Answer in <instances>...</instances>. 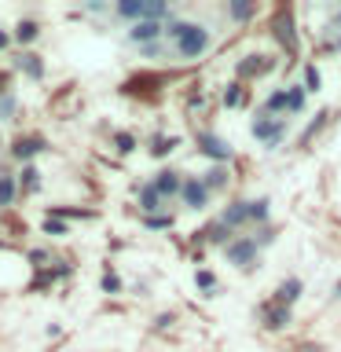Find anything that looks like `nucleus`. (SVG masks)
I'll return each mask as SVG.
<instances>
[{
    "label": "nucleus",
    "mask_w": 341,
    "mask_h": 352,
    "mask_svg": "<svg viewBox=\"0 0 341 352\" xmlns=\"http://www.w3.org/2000/svg\"><path fill=\"white\" fill-rule=\"evenodd\" d=\"M0 88H4V74H0Z\"/></svg>",
    "instance_id": "ea45409f"
},
{
    "label": "nucleus",
    "mask_w": 341,
    "mask_h": 352,
    "mask_svg": "<svg viewBox=\"0 0 341 352\" xmlns=\"http://www.w3.org/2000/svg\"><path fill=\"white\" fill-rule=\"evenodd\" d=\"M330 26H334V30H330V33H341V8L334 11V15H330Z\"/></svg>",
    "instance_id": "c9c22d12"
},
{
    "label": "nucleus",
    "mask_w": 341,
    "mask_h": 352,
    "mask_svg": "<svg viewBox=\"0 0 341 352\" xmlns=\"http://www.w3.org/2000/svg\"><path fill=\"white\" fill-rule=\"evenodd\" d=\"M195 283H198V290H202V294H209V297H213V294L220 290V279H217V275L209 272V268H198Z\"/></svg>",
    "instance_id": "5701e85b"
},
{
    "label": "nucleus",
    "mask_w": 341,
    "mask_h": 352,
    "mask_svg": "<svg viewBox=\"0 0 341 352\" xmlns=\"http://www.w3.org/2000/svg\"><path fill=\"white\" fill-rule=\"evenodd\" d=\"M242 103H246V88H242V81H231V85L224 88V107L235 110V107H242Z\"/></svg>",
    "instance_id": "4be33fe9"
},
{
    "label": "nucleus",
    "mask_w": 341,
    "mask_h": 352,
    "mask_svg": "<svg viewBox=\"0 0 341 352\" xmlns=\"http://www.w3.org/2000/svg\"><path fill=\"white\" fill-rule=\"evenodd\" d=\"M147 228L151 231H165V228H173V217H162V213L158 217H147Z\"/></svg>",
    "instance_id": "2f4dec72"
},
{
    "label": "nucleus",
    "mask_w": 341,
    "mask_h": 352,
    "mask_svg": "<svg viewBox=\"0 0 341 352\" xmlns=\"http://www.w3.org/2000/svg\"><path fill=\"white\" fill-rule=\"evenodd\" d=\"M195 143H198V151H202V154H206V158L213 162V165H228L231 158H235L231 143H228V140H220L217 132H198Z\"/></svg>",
    "instance_id": "20e7f679"
},
{
    "label": "nucleus",
    "mask_w": 341,
    "mask_h": 352,
    "mask_svg": "<svg viewBox=\"0 0 341 352\" xmlns=\"http://www.w3.org/2000/svg\"><path fill=\"white\" fill-rule=\"evenodd\" d=\"M4 48H8V33L0 30V52H4Z\"/></svg>",
    "instance_id": "4c0bfd02"
},
{
    "label": "nucleus",
    "mask_w": 341,
    "mask_h": 352,
    "mask_svg": "<svg viewBox=\"0 0 341 352\" xmlns=\"http://www.w3.org/2000/svg\"><path fill=\"white\" fill-rule=\"evenodd\" d=\"M319 88H323V81H319L316 63H305V92H319Z\"/></svg>",
    "instance_id": "bb28decb"
},
{
    "label": "nucleus",
    "mask_w": 341,
    "mask_h": 352,
    "mask_svg": "<svg viewBox=\"0 0 341 352\" xmlns=\"http://www.w3.org/2000/svg\"><path fill=\"white\" fill-rule=\"evenodd\" d=\"M19 70H26L30 77H44V63H41V55H33V52H26L19 59Z\"/></svg>",
    "instance_id": "393cba45"
},
{
    "label": "nucleus",
    "mask_w": 341,
    "mask_h": 352,
    "mask_svg": "<svg viewBox=\"0 0 341 352\" xmlns=\"http://www.w3.org/2000/svg\"><path fill=\"white\" fill-rule=\"evenodd\" d=\"M275 37H279L286 48H294V26H290V11H279L275 19Z\"/></svg>",
    "instance_id": "412c9836"
},
{
    "label": "nucleus",
    "mask_w": 341,
    "mask_h": 352,
    "mask_svg": "<svg viewBox=\"0 0 341 352\" xmlns=\"http://www.w3.org/2000/svg\"><path fill=\"white\" fill-rule=\"evenodd\" d=\"M44 231H48V235H66L70 228H66L59 217H48V220H44Z\"/></svg>",
    "instance_id": "7c9ffc66"
},
{
    "label": "nucleus",
    "mask_w": 341,
    "mask_h": 352,
    "mask_svg": "<svg viewBox=\"0 0 341 352\" xmlns=\"http://www.w3.org/2000/svg\"><path fill=\"white\" fill-rule=\"evenodd\" d=\"M272 217V198H250V224L264 228Z\"/></svg>",
    "instance_id": "a211bd4d"
},
{
    "label": "nucleus",
    "mask_w": 341,
    "mask_h": 352,
    "mask_svg": "<svg viewBox=\"0 0 341 352\" xmlns=\"http://www.w3.org/2000/svg\"><path fill=\"white\" fill-rule=\"evenodd\" d=\"M41 151H44V140H41V136L15 140V147H11V154H15L19 162H26V158H33V154H41Z\"/></svg>",
    "instance_id": "f3484780"
},
{
    "label": "nucleus",
    "mask_w": 341,
    "mask_h": 352,
    "mask_svg": "<svg viewBox=\"0 0 341 352\" xmlns=\"http://www.w3.org/2000/svg\"><path fill=\"white\" fill-rule=\"evenodd\" d=\"M301 294H305V283L301 279H297V275H286V279L279 283V290H275V297H272V301H279V305H297V301H301Z\"/></svg>",
    "instance_id": "9b49d317"
},
{
    "label": "nucleus",
    "mask_w": 341,
    "mask_h": 352,
    "mask_svg": "<svg viewBox=\"0 0 341 352\" xmlns=\"http://www.w3.org/2000/svg\"><path fill=\"white\" fill-rule=\"evenodd\" d=\"M11 110H15V99H11V96H8V99H0V118H8Z\"/></svg>",
    "instance_id": "f704fd0d"
},
{
    "label": "nucleus",
    "mask_w": 341,
    "mask_h": 352,
    "mask_svg": "<svg viewBox=\"0 0 341 352\" xmlns=\"http://www.w3.org/2000/svg\"><path fill=\"white\" fill-rule=\"evenodd\" d=\"M202 184L209 187V191H224V187L231 184V173H228V165H209L206 169V176H202Z\"/></svg>",
    "instance_id": "2eb2a0df"
},
{
    "label": "nucleus",
    "mask_w": 341,
    "mask_h": 352,
    "mask_svg": "<svg viewBox=\"0 0 341 352\" xmlns=\"http://www.w3.org/2000/svg\"><path fill=\"white\" fill-rule=\"evenodd\" d=\"M297 352H323L319 345H297Z\"/></svg>",
    "instance_id": "e433bc0d"
},
{
    "label": "nucleus",
    "mask_w": 341,
    "mask_h": 352,
    "mask_svg": "<svg viewBox=\"0 0 341 352\" xmlns=\"http://www.w3.org/2000/svg\"><path fill=\"white\" fill-rule=\"evenodd\" d=\"M286 107H290V96H286V85L283 88H275V92L264 99V114H272V118H286Z\"/></svg>",
    "instance_id": "4468645a"
},
{
    "label": "nucleus",
    "mask_w": 341,
    "mask_h": 352,
    "mask_svg": "<svg viewBox=\"0 0 341 352\" xmlns=\"http://www.w3.org/2000/svg\"><path fill=\"white\" fill-rule=\"evenodd\" d=\"M338 294H341V279H338Z\"/></svg>",
    "instance_id": "a19ab883"
},
{
    "label": "nucleus",
    "mask_w": 341,
    "mask_h": 352,
    "mask_svg": "<svg viewBox=\"0 0 341 352\" xmlns=\"http://www.w3.org/2000/svg\"><path fill=\"white\" fill-rule=\"evenodd\" d=\"M103 290H107V294H118V290H121V283H118V275H114V272H107V275H103Z\"/></svg>",
    "instance_id": "473e14b6"
},
{
    "label": "nucleus",
    "mask_w": 341,
    "mask_h": 352,
    "mask_svg": "<svg viewBox=\"0 0 341 352\" xmlns=\"http://www.w3.org/2000/svg\"><path fill=\"white\" fill-rule=\"evenodd\" d=\"M334 48H338V52H341V33H338V41H334Z\"/></svg>",
    "instance_id": "58836bf2"
},
{
    "label": "nucleus",
    "mask_w": 341,
    "mask_h": 352,
    "mask_svg": "<svg viewBox=\"0 0 341 352\" xmlns=\"http://www.w3.org/2000/svg\"><path fill=\"white\" fill-rule=\"evenodd\" d=\"M114 143H118V151H121V154L136 151V136H132V132H118V136H114Z\"/></svg>",
    "instance_id": "c756f323"
},
{
    "label": "nucleus",
    "mask_w": 341,
    "mask_h": 352,
    "mask_svg": "<svg viewBox=\"0 0 341 352\" xmlns=\"http://www.w3.org/2000/svg\"><path fill=\"white\" fill-rule=\"evenodd\" d=\"M165 37L173 41V48L180 59H198V55H206L209 44H213V33H209L206 22H187V19L165 22Z\"/></svg>",
    "instance_id": "f257e3e1"
},
{
    "label": "nucleus",
    "mask_w": 341,
    "mask_h": 352,
    "mask_svg": "<svg viewBox=\"0 0 341 352\" xmlns=\"http://www.w3.org/2000/svg\"><path fill=\"white\" fill-rule=\"evenodd\" d=\"M162 33H165V22H151V19H147V22H136V26L129 30V41L140 44V48H151V44L162 37Z\"/></svg>",
    "instance_id": "1a4fd4ad"
},
{
    "label": "nucleus",
    "mask_w": 341,
    "mask_h": 352,
    "mask_svg": "<svg viewBox=\"0 0 341 352\" xmlns=\"http://www.w3.org/2000/svg\"><path fill=\"white\" fill-rule=\"evenodd\" d=\"M114 11L121 19H129L132 26H136V22H147V0H121Z\"/></svg>",
    "instance_id": "ddd939ff"
},
{
    "label": "nucleus",
    "mask_w": 341,
    "mask_h": 352,
    "mask_svg": "<svg viewBox=\"0 0 341 352\" xmlns=\"http://www.w3.org/2000/svg\"><path fill=\"white\" fill-rule=\"evenodd\" d=\"M224 257H228V264H235V268L253 272V268H257V261H261V242L253 235H239L231 246H224Z\"/></svg>",
    "instance_id": "7ed1b4c3"
},
{
    "label": "nucleus",
    "mask_w": 341,
    "mask_h": 352,
    "mask_svg": "<svg viewBox=\"0 0 341 352\" xmlns=\"http://www.w3.org/2000/svg\"><path fill=\"white\" fill-rule=\"evenodd\" d=\"M184 180L187 176L184 173H176V169H162V173H154V191H158L162 198H180V191H184Z\"/></svg>",
    "instance_id": "0eeeda50"
},
{
    "label": "nucleus",
    "mask_w": 341,
    "mask_h": 352,
    "mask_svg": "<svg viewBox=\"0 0 341 352\" xmlns=\"http://www.w3.org/2000/svg\"><path fill=\"white\" fill-rule=\"evenodd\" d=\"M217 220H220V224H228L231 231H242L250 224V202H246V198H235V202H228L224 209H220Z\"/></svg>",
    "instance_id": "423d86ee"
},
{
    "label": "nucleus",
    "mask_w": 341,
    "mask_h": 352,
    "mask_svg": "<svg viewBox=\"0 0 341 352\" xmlns=\"http://www.w3.org/2000/svg\"><path fill=\"white\" fill-rule=\"evenodd\" d=\"M290 323H294V308L290 305H279V301L264 305V327L268 330H286Z\"/></svg>",
    "instance_id": "9d476101"
},
{
    "label": "nucleus",
    "mask_w": 341,
    "mask_h": 352,
    "mask_svg": "<svg viewBox=\"0 0 341 352\" xmlns=\"http://www.w3.org/2000/svg\"><path fill=\"white\" fill-rule=\"evenodd\" d=\"M22 184H26V191H37V187H41V173L33 169V165H26V169H22Z\"/></svg>",
    "instance_id": "c85d7f7f"
},
{
    "label": "nucleus",
    "mask_w": 341,
    "mask_h": 352,
    "mask_svg": "<svg viewBox=\"0 0 341 352\" xmlns=\"http://www.w3.org/2000/svg\"><path fill=\"white\" fill-rule=\"evenodd\" d=\"M250 132H253V140L264 143V147H283L286 132H290V118H272V114H264V110H257Z\"/></svg>",
    "instance_id": "f03ea898"
},
{
    "label": "nucleus",
    "mask_w": 341,
    "mask_h": 352,
    "mask_svg": "<svg viewBox=\"0 0 341 352\" xmlns=\"http://www.w3.org/2000/svg\"><path fill=\"white\" fill-rule=\"evenodd\" d=\"M286 96H290V107H286V114H305V107H308V92L301 85H286Z\"/></svg>",
    "instance_id": "aec40b11"
},
{
    "label": "nucleus",
    "mask_w": 341,
    "mask_h": 352,
    "mask_svg": "<svg viewBox=\"0 0 341 352\" xmlns=\"http://www.w3.org/2000/svg\"><path fill=\"white\" fill-rule=\"evenodd\" d=\"M162 202H165V198H162L158 191H154V184L140 187V209H143L147 217H158V213H162Z\"/></svg>",
    "instance_id": "dca6fc26"
},
{
    "label": "nucleus",
    "mask_w": 341,
    "mask_h": 352,
    "mask_svg": "<svg viewBox=\"0 0 341 352\" xmlns=\"http://www.w3.org/2000/svg\"><path fill=\"white\" fill-rule=\"evenodd\" d=\"M253 15H257V4H253V0H231L228 4V19L231 22H250Z\"/></svg>",
    "instance_id": "6ab92c4d"
},
{
    "label": "nucleus",
    "mask_w": 341,
    "mask_h": 352,
    "mask_svg": "<svg viewBox=\"0 0 341 352\" xmlns=\"http://www.w3.org/2000/svg\"><path fill=\"white\" fill-rule=\"evenodd\" d=\"M253 239H257V242H261V250H264V246H268V242L275 239V231H272V228H261V231H257V235H253Z\"/></svg>",
    "instance_id": "72a5a7b5"
},
{
    "label": "nucleus",
    "mask_w": 341,
    "mask_h": 352,
    "mask_svg": "<svg viewBox=\"0 0 341 352\" xmlns=\"http://www.w3.org/2000/svg\"><path fill=\"white\" fill-rule=\"evenodd\" d=\"M11 198H15V180L0 176V206H11Z\"/></svg>",
    "instance_id": "cd10ccee"
},
{
    "label": "nucleus",
    "mask_w": 341,
    "mask_h": 352,
    "mask_svg": "<svg viewBox=\"0 0 341 352\" xmlns=\"http://www.w3.org/2000/svg\"><path fill=\"white\" fill-rule=\"evenodd\" d=\"M272 55H261V52H253V55H246V59H239V66H235V74H239V81H250V77H261V74H268L272 70Z\"/></svg>",
    "instance_id": "6e6552de"
},
{
    "label": "nucleus",
    "mask_w": 341,
    "mask_h": 352,
    "mask_svg": "<svg viewBox=\"0 0 341 352\" xmlns=\"http://www.w3.org/2000/svg\"><path fill=\"white\" fill-rule=\"evenodd\" d=\"M180 202L191 209V213H202V209L213 202V191L202 184V176H187V180H184V191H180Z\"/></svg>",
    "instance_id": "39448f33"
},
{
    "label": "nucleus",
    "mask_w": 341,
    "mask_h": 352,
    "mask_svg": "<svg viewBox=\"0 0 341 352\" xmlns=\"http://www.w3.org/2000/svg\"><path fill=\"white\" fill-rule=\"evenodd\" d=\"M202 239L224 250V246H231V242H235L239 235H235V231H231L228 224H220V220H213V224H206V228H202Z\"/></svg>",
    "instance_id": "f8f14e48"
},
{
    "label": "nucleus",
    "mask_w": 341,
    "mask_h": 352,
    "mask_svg": "<svg viewBox=\"0 0 341 352\" xmlns=\"http://www.w3.org/2000/svg\"><path fill=\"white\" fill-rule=\"evenodd\" d=\"M176 147H180V140H176V136H158V140H151V154H154V158H165V154H173Z\"/></svg>",
    "instance_id": "b1692460"
},
{
    "label": "nucleus",
    "mask_w": 341,
    "mask_h": 352,
    "mask_svg": "<svg viewBox=\"0 0 341 352\" xmlns=\"http://www.w3.org/2000/svg\"><path fill=\"white\" fill-rule=\"evenodd\" d=\"M37 33H41V26H37V22H19V26H15V41L19 44H30V41H37Z\"/></svg>",
    "instance_id": "a878e982"
}]
</instances>
